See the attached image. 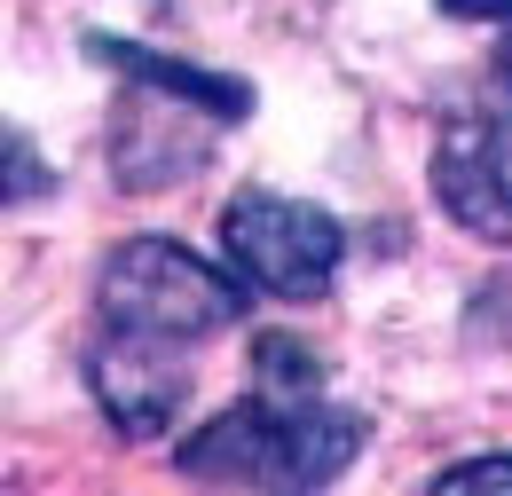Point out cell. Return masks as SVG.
<instances>
[{
	"mask_svg": "<svg viewBox=\"0 0 512 496\" xmlns=\"http://www.w3.org/2000/svg\"><path fill=\"white\" fill-rule=\"evenodd\" d=\"M371 441V418L331 394H276L253 386L221 418L182 434L174 473L205 489H331Z\"/></svg>",
	"mask_w": 512,
	"mask_h": 496,
	"instance_id": "1",
	"label": "cell"
},
{
	"mask_svg": "<svg viewBox=\"0 0 512 496\" xmlns=\"http://www.w3.org/2000/svg\"><path fill=\"white\" fill-rule=\"evenodd\" d=\"M245 315V284H229L221 268H205L190 245L174 237H127L103 252L95 276V323L111 331H142V339H174L197 347L213 331H229Z\"/></svg>",
	"mask_w": 512,
	"mask_h": 496,
	"instance_id": "2",
	"label": "cell"
},
{
	"mask_svg": "<svg viewBox=\"0 0 512 496\" xmlns=\"http://www.w3.org/2000/svg\"><path fill=\"white\" fill-rule=\"evenodd\" d=\"M221 252L237 276H253L268 300H323L339 260H347V229L308 205V197H276V189H245L221 213Z\"/></svg>",
	"mask_w": 512,
	"mask_h": 496,
	"instance_id": "3",
	"label": "cell"
},
{
	"mask_svg": "<svg viewBox=\"0 0 512 496\" xmlns=\"http://www.w3.org/2000/svg\"><path fill=\"white\" fill-rule=\"evenodd\" d=\"M434 197L465 237L512 245V95L465 103V111L442 119V134H434Z\"/></svg>",
	"mask_w": 512,
	"mask_h": 496,
	"instance_id": "4",
	"label": "cell"
},
{
	"mask_svg": "<svg viewBox=\"0 0 512 496\" xmlns=\"http://www.w3.org/2000/svg\"><path fill=\"white\" fill-rule=\"evenodd\" d=\"M190 355L197 347H174V339H142V331H111L95 323V347H87V386L103 402V418L127 441L166 434L190 402Z\"/></svg>",
	"mask_w": 512,
	"mask_h": 496,
	"instance_id": "5",
	"label": "cell"
},
{
	"mask_svg": "<svg viewBox=\"0 0 512 496\" xmlns=\"http://www.w3.org/2000/svg\"><path fill=\"white\" fill-rule=\"evenodd\" d=\"M182 111H205L190 95H166V87H134L127 79V103H119V126H111V166L127 189H174L205 166V142L213 126H229L221 111L213 119L182 126Z\"/></svg>",
	"mask_w": 512,
	"mask_h": 496,
	"instance_id": "6",
	"label": "cell"
},
{
	"mask_svg": "<svg viewBox=\"0 0 512 496\" xmlns=\"http://www.w3.org/2000/svg\"><path fill=\"white\" fill-rule=\"evenodd\" d=\"M87 63H103V71H119L134 87H166V95H190L205 111H221V119H245L253 111V87L245 79H229V71H197L182 56H158V48H134V40H87Z\"/></svg>",
	"mask_w": 512,
	"mask_h": 496,
	"instance_id": "7",
	"label": "cell"
},
{
	"mask_svg": "<svg viewBox=\"0 0 512 496\" xmlns=\"http://www.w3.org/2000/svg\"><path fill=\"white\" fill-rule=\"evenodd\" d=\"M434 496H512V457H465L426 481Z\"/></svg>",
	"mask_w": 512,
	"mask_h": 496,
	"instance_id": "8",
	"label": "cell"
},
{
	"mask_svg": "<svg viewBox=\"0 0 512 496\" xmlns=\"http://www.w3.org/2000/svg\"><path fill=\"white\" fill-rule=\"evenodd\" d=\"M32 189H48V166H32V142L8 134V205H24Z\"/></svg>",
	"mask_w": 512,
	"mask_h": 496,
	"instance_id": "9",
	"label": "cell"
},
{
	"mask_svg": "<svg viewBox=\"0 0 512 496\" xmlns=\"http://www.w3.org/2000/svg\"><path fill=\"white\" fill-rule=\"evenodd\" d=\"M449 16H489V24H512V0H442Z\"/></svg>",
	"mask_w": 512,
	"mask_h": 496,
	"instance_id": "10",
	"label": "cell"
},
{
	"mask_svg": "<svg viewBox=\"0 0 512 496\" xmlns=\"http://www.w3.org/2000/svg\"><path fill=\"white\" fill-rule=\"evenodd\" d=\"M497 79L512 87V24H505V40H497Z\"/></svg>",
	"mask_w": 512,
	"mask_h": 496,
	"instance_id": "11",
	"label": "cell"
}]
</instances>
